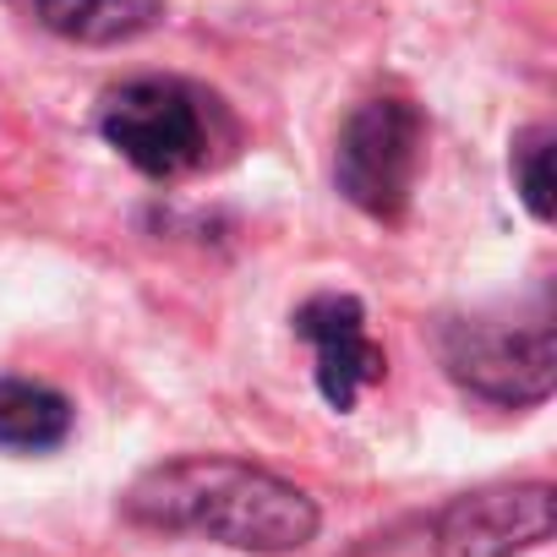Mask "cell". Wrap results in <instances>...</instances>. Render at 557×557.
Here are the masks:
<instances>
[{
  "label": "cell",
  "instance_id": "obj_5",
  "mask_svg": "<svg viewBox=\"0 0 557 557\" xmlns=\"http://www.w3.org/2000/svg\"><path fill=\"white\" fill-rule=\"evenodd\" d=\"M552 535V486H497L448 503L432 530V557H513L524 546H541Z\"/></svg>",
  "mask_w": 557,
  "mask_h": 557
},
{
  "label": "cell",
  "instance_id": "obj_2",
  "mask_svg": "<svg viewBox=\"0 0 557 557\" xmlns=\"http://www.w3.org/2000/svg\"><path fill=\"white\" fill-rule=\"evenodd\" d=\"M99 126H104L110 148H121L126 164L164 181V175H186L208 159L213 99H202L197 88L170 83V77H143L104 99Z\"/></svg>",
  "mask_w": 557,
  "mask_h": 557
},
{
  "label": "cell",
  "instance_id": "obj_9",
  "mask_svg": "<svg viewBox=\"0 0 557 557\" xmlns=\"http://www.w3.org/2000/svg\"><path fill=\"white\" fill-rule=\"evenodd\" d=\"M513 186H519V197H524V208L535 219H552L557 181H552V132L546 126H535V132H524L513 143Z\"/></svg>",
  "mask_w": 557,
  "mask_h": 557
},
{
  "label": "cell",
  "instance_id": "obj_6",
  "mask_svg": "<svg viewBox=\"0 0 557 557\" xmlns=\"http://www.w3.org/2000/svg\"><path fill=\"white\" fill-rule=\"evenodd\" d=\"M296 334L318 350V388L334 410H356V399L383 377V350L372 345L356 296H312L296 312Z\"/></svg>",
  "mask_w": 557,
  "mask_h": 557
},
{
  "label": "cell",
  "instance_id": "obj_3",
  "mask_svg": "<svg viewBox=\"0 0 557 557\" xmlns=\"http://www.w3.org/2000/svg\"><path fill=\"white\" fill-rule=\"evenodd\" d=\"M421 148H426V126H421L416 104L372 99L339 132L334 181L361 213H372L383 224H399L405 208H410L416 175H421Z\"/></svg>",
  "mask_w": 557,
  "mask_h": 557
},
{
  "label": "cell",
  "instance_id": "obj_8",
  "mask_svg": "<svg viewBox=\"0 0 557 557\" xmlns=\"http://www.w3.org/2000/svg\"><path fill=\"white\" fill-rule=\"evenodd\" d=\"M72 432V405L66 394L23 377H0V448L17 454H45L61 448Z\"/></svg>",
  "mask_w": 557,
  "mask_h": 557
},
{
  "label": "cell",
  "instance_id": "obj_4",
  "mask_svg": "<svg viewBox=\"0 0 557 557\" xmlns=\"http://www.w3.org/2000/svg\"><path fill=\"white\" fill-rule=\"evenodd\" d=\"M443 361L454 372L459 388L492 399V405H541L552 394V372H557V345H552V323L546 312L530 323H497V318H475V323H454Z\"/></svg>",
  "mask_w": 557,
  "mask_h": 557
},
{
  "label": "cell",
  "instance_id": "obj_1",
  "mask_svg": "<svg viewBox=\"0 0 557 557\" xmlns=\"http://www.w3.org/2000/svg\"><path fill=\"white\" fill-rule=\"evenodd\" d=\"M126 513L153 530L208 535L235 552H296L318 535V503L257 465L191 454L148 470L126 492Z\"/></svg>",
  "mask_w": 557,
  "mask_h": 557
},
{
  "label": "cell",
  "instance_id": "obj_7",
  "mask_svg": "<svg viewBox=\"0 0 557 557\" xmlns=\"http://www.w3.org/2000/svg\"><path fill=\"white\" fill-rule=\"evenodd\" d=\"M39 17L72 45H126L164 17V0H39Z\"/></svg>",
  "mask_w": 557,
  "mask_h": 557
}]
</instances>
